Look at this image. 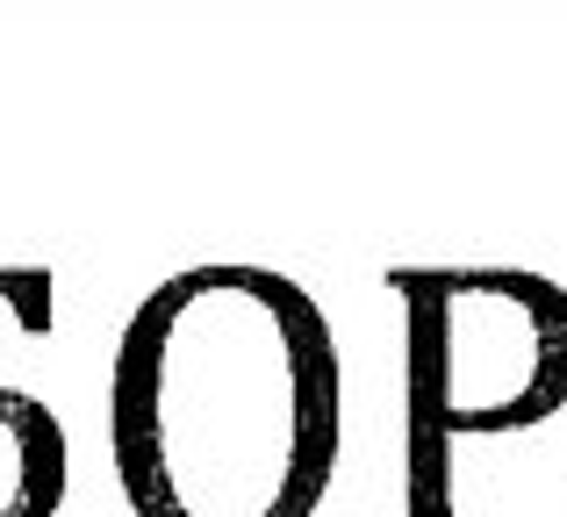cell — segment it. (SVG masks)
Segmentation results:
<instances>
[{"instance_id": "obj_1", "label": "cell", "mask_w": 567, "mask_h": 517, "mask_svg": "<svg viewBox=\"0 0 567 517\" xmlns=\"http://www.w3.org/2000/svg\"><path fill=\"white\" fill-rule=\"evenodd\" d=\"M109 446L137 517H309L338 453V360L295 280L173 273L130 317Z\"/></svg>"}, {"instance_id": "obj_2", "label": "cell", "mask_w": 567, "mask_h": 517, "mask_svg": "<svg viewBox=\"0 0 567 517\" xmlns=\"http://www.w3.org/2000/svg\"><path fill=\"white\" fill-rule=\"evenodd\" d=\"M416 438L517 432L567 395V302L532 273L416 288Z\"/></svg>"}, {"instance_id": "obj_3", "label": "cell", "mask_w": 567, "mask_h": 517, "mask_svg": "<svg viewBox=\"0 0 567 517\" xmlns=\"http://www.w3.org/2000/svg\"><path fill=\"white\" fill-rule=\"evenodd\" d=\"M65 504V424L51 403L0 381V517H58Z\"/></svg>"}]
</instances>
